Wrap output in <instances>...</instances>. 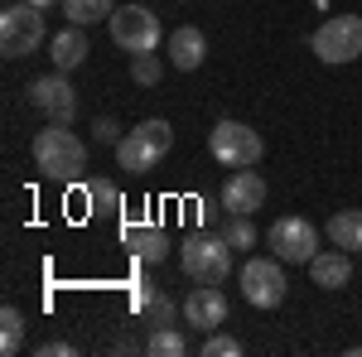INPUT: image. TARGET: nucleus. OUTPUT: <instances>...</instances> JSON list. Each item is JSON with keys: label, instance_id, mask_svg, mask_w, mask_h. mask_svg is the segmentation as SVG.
I'll return each mask as SVG.
<instances>
[{"label": "nucleus", "instance_id": "obj_5", "mask_svg": "<svg viewBox=\"0 0 362 357\" xmlns=\"http://www.w3.org/2000/svg\"><path fill=\"white\" fill-rule=\"evenodd\" d=\"M208 150H213V160L227 165V169H251V165H261L266 140L256 136L251 126H242V121H218V126L208 131Z\"/></svg>", "mask_w": 362, "mask_h": 357}, {"label": "nucleus", "instance_id": "obj_7", "mask_svg": "<svg viewBox=\"0 0 362 357\" xmlns=\"http://www.w3.org/2000/svg\"><path fill=\"white\" fill-rule=\"evenodd\" d=\"M266 247L271 256H280L285 266H309L319 256V227L309 218H276L266 232Z\"/></svg>", "mask_w": 362, "mask_h": 357}, {"label": "nucleus", "instance_id": "obj_9", "mask_svg": "<svg viewBox=\"0 0 362 357\" xmlns=\"http://www.w3.org/2000/svg\"><path fill=\"white\" fill-rule=\"evenodd\" d=\"M165 29H160V15H150L145 5H116L112 15V44L126 49V54H150L160 49Z\"/></svg>", "mask_w": 362, "mask_h": 357}, {"label": "nucleus", "instance_id": "obj_10", "mask_svg": "<svg viewBox=\"0 0 362 357\" xmlns=\"http://www.w3.org/2000/svg\"><path fill=\"white\" fill-rule=\"evenodd\" d=\"M29 107L44 111L49 121H68L73 126V116H78V92L68 83V73H49V78H34L29 83Z\"/></svg>", "mask_w": 362, "mask_h": 357}, {"label": "nucleus", "instance_id": "obj_23", "mask_svg": "<svg viewBox=\"0 0 362 357\" xmlns=\"http://www.w3.org/2000/svg\"><path fill=\"white\" fill-rule=\"evenodd\" d=\"M87 198H92V208H97V213H112L116 203H121V193H116L107 179H87Z\"/></svg>", "mask_w": 362, "mask_h": 357}, {"label": "nucleus", "instance_id": "obj_25", "mask_svg": "<svg viewBox=\"0 0 362 357\" xmlns=\"http://www.w3.org/2000/svg\"><path fill=\"white\" fill-rule=\"evenodd\" d=\"M203 357H242V343H237L232 333H213V338L203 343Z\"/></svg>", "mask_w": 362, "mask_h": 357}, {"label": "nucleus", "instance_id": "obj_16", "mask_svg": "<svg viewBox=\"0 0 362 357\" xmlns=\"http://www.w3.org/2000/svg\"><path fill=\"white\" fill-rule=\"evenodd\" d=\"M126 247H131V256H136V261L160 266V261L169 256V237L160 232V227H126Z\"/></svg>", "mask_w": 362, "mask_h": 357}, {"label": "nucleus", "instance_id": "obj_14", "mask_svg": "<svg viewBox=\"0 0 362 357\" xmlns=\"http://www.w3.org/2000/svg\"><path fill=\"white\" fill-rule=\"evenodd\" d=\"M309 280L319 285V290H343L348 280H353V251H319L314 261H309Z\"/></svg>", "mask_w": 362, "mask_h": 357}, {"label": "nucleus", "instance_id": "obj_3", "mask_svg": "<svg viewBox=\"0 0 362 357\" xmlns=\"http://www.w3.org/2000/svg\"><path fill=\"white\" fill-rule=\"evenodd\" d=\"M179 261H184V275L194 285H223L227 275H232V247H227L223 232H194V237H184Z\"/></svg>", "mask_w": 362, "mask_h": 357}, {"label": "nucleus", "instance_id": "obj_4", "mask_svg": "<svg viewBox=\"0 0 362 357\" xmlns=\"http://www.w3.org/2000/svg\"><path fill=\"white\" fill-rule=\"evenodd\" d=\"M309 49H314L319 63H329V68H343V63L362 58V15H329L324 25L314 29Z\"/></svg>", "mask_w": 362, "mask_h": 357}, {"label": "nucleus", "instance_id": "obj_17", "mask_svg": "<svg viewBox=\"0 0 362 357\" xmlns=\"http://www.w3.org/2000/svg\"><path fill=\"white\" fill-rule=\"evenodd\" d=\"M329 242L358 256L362 251V208H343V213L329 218Z\"/></svg>", "mask_w": 362, "mask_h": 357}, {"label": "nucleus", "instance_id": "obj_13", "mask_svg": "<svg viewBox=\"0 0 362 357\" xmlns=\"http://www.w3.org/2000/svg\"><path fill=\"white\" fill-rule=\"evenodd\" d=\"M165 49H169V63L179 73H194V68H203V58H208V39H203L198 25H179L165 39Z\"/></svg>", "mask_w": 362, "mask_h": 357}, {"label": "nucleus", "instance_id": "obj_27", "mask_svg": "<svg viewBox=\"0 0 362 357\" xmlns=\"http://www.w3.org/2000/svg\"><path fill=\"white\" fill-rule=\"evenodd\" d=\"M39 357H73V343H44Z\"/></svg>", "mask_w": 362, "mask_h": 357}, {"label": "nucleus", "instance_id": "obj_19", "mask_svg": "<svg viewBox=\"0 0 362 357\" xmlns=\"http://www.w3.org/2000/svg\"><path fill=\"white\" fill-rule=\"evenodd\" d=\"M20 348H25V314H20L15 304H5V309H0V353L15 357Z\"/></svg>", "mask_w": 362, "mask_h": 357}, {"label": "nucleus", "instance_id": "obj_6", "mask_svg": "<svg viewBox=\"0 0 362 357\" xmlns=\"http://www.w3.org/2000/svg\"><path fill=\"white\" fill-rule=\"evenodd\" d=\"M44 44V10H34L25 0H10L0 15V54L5 58H25Z\"/></svg>", "mask_w": 362, "mask_h": 357}, {"label": "nucleus", "instance_id": "obj_2", "mask_svg": "<svg viewBox=\"0 0 362 357\" xmlns=\"http://www.w3.org/2000/svg\"><path fill=\"white\" fill-rule=\"evenodd\" d=\"M169 150H174V131H169V121L150 116V121H140L136 131H126V136L116 140V169H126V174H145V169L160 165Z\"/></svg>", "mask_w": 362, "mask_h": 357}, {"label": "nucleus", "instance_id": "obj_15", "mask_svg": "<svg viewBox=\"0 0 362 357\" xmlns=\"http://www.w3.org/2000/svg\"><path fill=\"white\" fill-rule=\"evenodd\" d=\"M49 58H54L58 73H73V68L87 58V34H83V25H68L63 34H54V39H49Z\"/></svg>", "mask_w": 362, "mask_h": 357}, {"label": "nucleus", "instance_id": "obj_8", "mask_svg": "<svg viewBox=\"0 0 362 357\" xmlns=\"http://www.w3.org/2000/svg\"><path fill=\"white\" fill-rule=\"evenodd\" d=\"M242 295L256 309H276L290 295V280H285V261L280 256H251L242 266Z\"/></svg>", "mask_w": 362, "mask_h": 357}, {"label": "nucleus", "instance_id": "obj_26", "mask_svg": "<svg viewBox=\"0 0 362 357\" xmlns=\"http://www.w3.org/2000/svg\"><path fill=\"white\" fill-rule=\"evenodd\" d=\"M126 136V131H121V126H116L112 116H102V121H97V126H92V140H97V145H116V140Z\"/></svg>", "mask_w": 362, "mask_h": 357}, {"label": "nucleus", "instance_id": "obj_28", "mask_svg": "<svg viewBox=\"0 0 362 357\" xmlns=\"http://www.w3.org/2000/svg\"><path fill=\"white\" fill-rule=\"evenodd\" d=\"M25 5H34V10H54V5H63V0H25Z\"/></svg>", "mask_w": 362, "mask_h": 357}, {"label": "nucleus", "instance_id": "obj_12", "mask_svg": "<svg viewBox=\"0 0 362 357\" xmlns=\"http://www.w3.org/2000/svg\"><path fill=\"white\" fill-rule=\"evenodd\" d=\"M266 203V179L256 169H232V179L223 184V208L227 213H256Z\"/></svg>", "mask_w": 362, "mask_h": 357}, {"label": "nucleus", "instance_id": "obj_24", "mask_svg": "<svg viewBox=\"0 0 362 357\" xmlns=\"http://www.w3.org/2000/svg\"><path fill=\"white\" fill-rule=\"evenodd\" d=\"M145 309H150V329H165V324H174V314H179V304L169 300V295H160V290L150 295Z\"/></svg>", "mask_w": 362, "mask_h": 357}, {"label": "nucleus", "instance_id": "obj_1", "mask_svg": "<svg viewBox=\"0 0 362 357\" xmlns=\"http://www.w3.org/2000/svg\"><path fill=\"white\" fill-rule=\"evenodd\" d=\"M29 155H34V169L49 174V179H78L87 169V145L68 131V121L44 126L39 136L29 140Z\"/></svg>", "mask_w": 362, "mask_h": 357}, {"label": "nucleus", "instance_id": "obj_11", "mask_svg": "<svg viewBox=\"0 0 362 357\" xmlns=\"http://www.w3.org/2000/svg\"><path fill=\"white\" fill-rule=\"evenodd\" d=\"M184 324L198 333H218L227 324V295L218 285H198L194 295L184 300Z\"/></svg>", "mask_w": 362, "mask_h": 357}, {"label": "nucleus", "instance_id": "obj_18", "mask_svg": "<svg viewBox=\"0 0 362 357\" xmlns=\"http://www.w3.org/2000/svg\"><path fill=\"white\" fill-rule=\"evenodd\" d=\"M63 15H68V25H102V20H112L116 15V0H63Z\"/></svg>", "mask_w": 362, "mask_h": 357}, {"label": "nucleus", "instance_id": "obj_21", "mask_svg": "<svg viewBox=\"0 0 362 357\" xmlns=\"http://www.w3.org/2000/svg\"><path fill=\"white\" fill-rule=\"evenodd\" d=\"M223 237H227V247H232V251H251V247H256V227H251V213H227Z\"/></svg>", "mask_w": 362, "mask_h": 357}, {"label": "nucleus", "instance_id": "obj_22", "mask_svg": "<svg viewBox=\"0 0 362 357\" xmlns=\"http://www.w3.org/2000/svg\"><path fill=\"white\" fill-rule=\"evenodd\" d=\"M160 73H165V63L155 58V49H150V54H131V78H136L140 87H155Z\"/></svg>", "mask_w": 362, "mask_h": 357}, {"label": "nucleus", "instance_id": "obj_20", "mask_svg": "<svg viewBox=\"0 0 362 357\" xmlns=\"http://www.w3.org/2000/svg\"><path fill=\"white\" fill-rule=\"evenodd\" d=\"M145 353L150 357H184L189 353V343H184V333L179 329H150V338H145Z\"/></svg>", "mask_w": 362, "mask_h": 357}]
</instances>
